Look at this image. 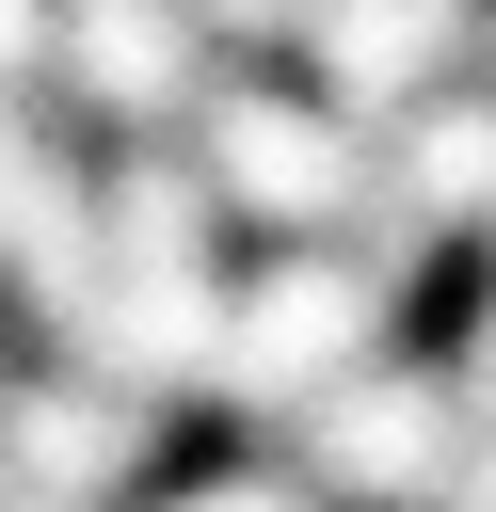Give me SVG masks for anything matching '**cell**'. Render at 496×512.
Instances as JSON below:
<instances>
[{
    "label": "cell",
    "instance_id": "obj_1",
    "mask_svg": "<svg viewBox=\"0 0 496 512\" xmlns=\"http://www.w3.org/2000/svg\"><path fill=\"white\" fill-rule=\"evenodd\" d=\"M288 48L336 80L320 112H336L352 144H368V128L400 144L432 96H464V80H480V0H304V32H288Z\"/></svg>",
    "mask_w": 496,
    "mask_h": 512
},
{
    "label": "cell",
    "instance_id": "obj_2",
    "mask_svg": "<svg viewBox=\"0 0 496 512\" xmlns=\"http://www.w3.org/2000/svg\"><path fill=\"white\" fill-rule=\"evenodd\" d=\"M208 192L224 208H256V224H288V240H352V208H368V144L320 112V96H208Z\"/></svg>",
    "mask_w": 496,
    "mask_h": 512
},
{
    "label": "cell",
    "instance_id": "obj_3",
    "mask_svg": "<svg viewBox=\"0 0 496 512\" xmlns=\"http://www.w3.org/2000/svg\"><path fill=\"white\" fill-rule=\"evenodd\" d=\"M368 192H384V208H416L432 240L496 224V96H480V80H464V96H432V112L368 160Z\"/></svg>",
    "mask_w": 496,
    "mask_h": 512
},
{
    "label": "cell",
    "instance_id": "obj_4",
    "mask_svg": "<svg viewBox=\"0 0 496 512\" xmlns=\"http://www.w3.org/2000/svg\"><path fill=\"white\" fill-rule=\"evenodd\" d=\"M64 48H80V80H96V112H112V128L192 112V16H176V0H80V16H64Z\"/></svg>",
    "mask_w": 496,
    "mask_h": 512
},
{
    "label": "cell",
    "instance_id": "obj_5",
    "mask_svg": "<svg viewBox=\"0 0 496 512\" xmlns=\"http://www.w3.org/2000/svg\"><path fill=\"white\" fill-rule=\"evenodd\" d=\"M176 16H192V32H208V16H224V32H304V0H176Z\"/></svg>",
    "mask_w": 496,
    "mask_h": 512
},
{
    "label": "cell",
    "instance_id": "obj_6",
    "mask_svg": "<svg viewBox=\"0 0 496 512\" xmlns=\"http://www.w3.org/2000/svg\"><path fill=\"white\" fill-rule=\"evenodd\" d=\"M480 96H496V0H480Z\"/></svg>",
    "mask_w": 496,
    "mask_h": 512
}]
</instances>
